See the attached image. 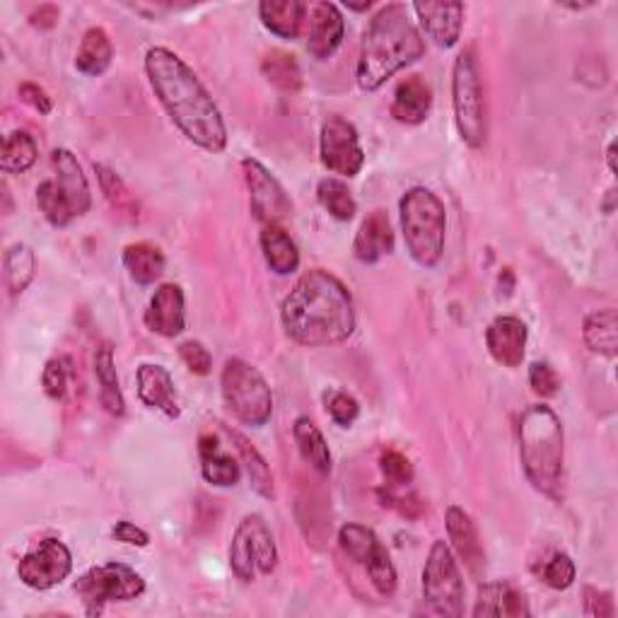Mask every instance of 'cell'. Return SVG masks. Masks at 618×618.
Segmentation results:
<instances>
[{
  "label": "cell",
  "mask_w": 618,
  "mask_h": 618,
  "mask_svg": "<svg viewBox=\"0 0 618 618\" xmlns=\"http://www.w3.org/2000/svg\"><path fill=\"white\" fill-rule=\"evenodd\" d=\"M73 556L59 539H44L37 548L20 558L17 575L32 590H51L71 575Z\"/></svg>",
  "instance_id": "13"
},
{
  "label": "cell",
  "mask_w": 618,
  "mask_h": 618,
  "mask_svg": "<svg viewBox=\"0 0 618 618\" xmlns=\"http://www.w3.org/2000/svg\"><path fill=\"white\" fill-rule=\"evenodd\" d=\"M365 570H368V578L372 582V587L380 592L382 597H392V594L396 592L399 578H396V568L392 563V556H389L384 546L372 556V560L368 566H365Z\"/></svg>",
  "instance_id": "40"
},
{
  "label": "cell",
  "mask_w": 618,
  "mask_h": 618,
  "mask_svg": "<svg viewBox=\"0 0 618 618\" xmlns=\"http://www.w3.org/2000/svg\"><path fill=\"white\" fill-rule=\"evenodd\" d=\"M261 73L269 83L281 90V93H290L295 95L297 90L302 87V71L300 63L293 54L283 51V49H271L266 56L261 59Z\"/></svg>",
  "instance_id": "33"
},
{
  "label": "cell",
  "mask_w": 618,
  "mask_h": 618,
  "mask_svg": "<svg viewBox=\"0 0 618 618\" xmlns=\"http://www.w3.org/2000/svg\"><path fill=\"white\" fill-rule=\"evenodd\" d=\"M317 199L322 203V209L338 223L353 221V215L358 211V203L353 199L348 185L336 177H326L319 181Z\"/></svg>",
  "instance_id": "36"
},
{
  "label": "cell",
  "mask_w": 618,
  "mask_h": 618,
  "mask_svg": "<svg viewBox=\"0 0 618 618\" xmlns=\"http://www.w3.org/2000/svg\"><path fill=\"white\" fill-rule=\"evenodd\" d=\"M230 438H233V442H235V450H237V454H239V462H242L245 468H247V476H249L251 488H254L257 494H259L261 498H266V500L276 498V486H273V474H271V468H269L266 460H263V456H261V452L245 438V435L230 432Z\"/></svg>",
  "instance_id": "32"
},
{
  "label": "cell",
  "mask_w": 618,
  "mask_h": 618,
  "mask_svg": "<svg viewBox=\"0 0 618 618\" xmlns=\"http://www.w3.org/2000/svg\"><path fill=\"white\" fill-rule=\"evenodd\" d=\"M123 266L139 285H153L165 273V254L151 242H135L123 249Z\"/></svg>",
  "instance_id": "31"
},
{
  "label": "cell",
  "mask_w": 618,
  "mask_h": 618,
  "mask_svg": "<svg viewBox=\"0 0 618 618\" xmlns=\"http://www.w3.org/2000/svg\"><path fill=\"white\" fill-rule=\"evenodd\" d=\"M17 95L22 102H25V105H29L34 111H39V114H51L54 109V99L49 97L47 90L34 83H22L17 87Z\"/></svg>",
  "instance_id": "48"
},
{
  "label": "cell",
  "mask_w": 618,
  "mask_h": 618,
  "mask_svg": "<svg viewBox=\"0 0 618 618\" xmlns=\"http://www.w3.org/2000/svg\"><path fill=\"white\" fill-rule=\"evenodd\" d=\"M530 387L536 396L554 399L560 392V377L548 363H532L530 365Z\"/></svg>",
  "instance_id": "44"
},
{
  "label": "cell",
  "mask_w": 618,
  "mask_h": 618,
  "mask_svg": "<svg viewBox=\"0 0 618 618\" xmlns=\"http://www.w3.org/2000/svg\"><path fill=\"white\" fill-rule=\"evenodd\" d=\"M346 22L334 3H317L312 8V27H309L307 51L317 61H326L341 47Z\"/></svg>",
  "instance_id": "19"
},
{
  "label": "cell",
  "mask_w": 618,
  "mask_h": 618,
  "mask_svg": "<svg viewBox=\"0 0 618 618\" xmlns=\"http://www.w3.org/2000/svg\"><path fill=\"white\" fill-rule=\"evenodd\" d=\"M278 566V546L261 514H247L237 524L230 544V568L242 582H254L257 575H271Z\"/></svg>",
  "instance_id": "8"
},
{
  "label": "cell",
  "mask_w": 618,
  "mask_h": 618,
  "mask_svg": "<svg viewBox=\"0 0 618 618\" xmlns=\"http://www.w3.org/2000/svg\"><path fill=\"white\" fill-rule=\"evenodd\" d=\"M83 599L87 616H99L111 602H131L145 592V580L123 563H107L90 568L73 585Z\"/></svg>",
  "instance_id": "10"
},
{
  "label": "cell",
  "mask_w": 618,
  "mask_h": 618,
  "mask_svg": "<svg viewBox=\"0 0 618 618\" xmlns=\"http://www.w3.org/2000/svg\"><path fill=\"white\" fill-rule=\"evenodd\" d=\"M530 602H526L524 592H520L510 582H486L478 587V599L474 606L476 618L488 616H502V618H520L530 616Z\"/></svg>",
  "instance_id": "22"
},
{
  "label": "cell",
  "mask_w": 618,
  "mask_h": 618,
  "mask_svg": "<svg viewBox=\"0 0 618 618\" xmlns=\"http://www.w3.org/2000/svg\"><path fill=\"white\" fill-rule=\"evenodd\" d=\"M245 185L249 189L251 213H254L261 225H278L285 217L293 215V201L285 193L281 181L263 167L259 159L245 157L242 159Z\"/></svg>",
  "instance_id": "12"
},
{
  "label": "cell",
  "mask_w": 618,
  "mask_h": 618,
  "mask_svg": "<svg viewBox=\"0 0 618 618\" xmlns=\"http://www.w3.org/2000/svg\"><path fill=\"white\" fill-rule=\"evenodd\" d=\"M464 580L454 551L444 542H435L423 568V599L438 616H464Z\"/></svg>",
  "instance_id": "9"
},
{
  "label": "cell",
  "mask_w": 618,
  "mask_h": 618,
  "mask_svg": "<svg viewBox=\"0 0 618 618\" xmlns=\"http://www.w3.org/2000/svg\"><path fill=\"white\" fill-rule=\"evenodd\" d=\"M145 75L169 121L189 143L213 155L225 151L227 126L223 114L185 59L165 47H153L145 54Z\"/></svg>",
  "instance_id": "1"
},
{
  "label": "cell",
  "mask_w": 618,
  "mask_h": 618,
  "mask_svg": "<svg viewBox=\"0 0 618 618\" xmlns=\"http://www.w3.org/2000/svg\"><path fill=\"white\" fill-rule=\"evenodd\" d=\"M145 326L165 338H177L187 329V300L177 283L159 285L145 309Z\"/></svg>",
  "instance_id": "14"
},
{
  "label": "cell",
  "mask_w": 618,
  "mask_h": 618,
  "mask_svg": "<svg viewBox=\"0 0 618 618\" xmlns=\"http://www.w3.org/2000/svg\"><path fill=\"white\" fill-rule=\"evenodd\" d=\"M3 266H5L8 290H10V295L17 297V295L25 293L29 288V283L34 281V271H37V257H34L32 247L17 242L5 251Z\"/></svg>",
  "instance_id": "35"
},
{
  "label": "cell",
  "mask_w": 618,
  "mask_h": 618,
  "mask_svg": "<svg viewBox=\"0 0 618 618\" xmlns=\"http://www.w3.org/2000/svg\"><path fill=\"white\" fill-rule=\"evenodd\" d=\"M61 17V10L56 5H39V10H34L29 15V25L39 29H51L56 27V22Z\"/></svg>",
  "instance_id": "50"
},
{
  "label": "cell",
  "mask_w": 618,
  "mask_h": 618,
  "mask_svg": "<svg viewBox=\"0 0 618 618\" xmlns=\"http://www.w3.org/2000/svg\"><path fill=\"white\" fill-rule=\"evenodd\" d=\"M221 392L230 414L251 428H263L273 414V394L269 382L254 365L230 358L221 375Z\"/></svg>",
  "instance_id": "7"
},
{
  "label": "cell",
  "mask_w": 618,
  "mask_h": 618,
  "mask_svg": "<svg viewBox=\"0 0 618 618\" xmlns=\"http://www.w3.org/2000/svg\"><path fill=\"white\" fill-rule=\"evenodd\" d=\"M530 329L518 317H498L486 329V346L490 358L502 368H520L526 353Z\"/></svg>",
  "instance_id": "16"
},
{
  "label": "cell",
  "mask_w": 618,
  "mask_h": 618,
  "mask_svg": "<svg viewBox=\"0 0 618 618\" xmlns=\"http://www.w3.org/2000/svg\"><path fill=\"white\" fill-rule=\"evenodd\" d=\"M281 319L285 334L297 346H338L356 331V305L346 285L336 276L314 269L297 278L283 300Z\"/></svg>",
  "instance_id": "2"
},
{
  "label": "cell",
  "mask_w": 618,
  "mask_h": 618,
  "mask_svg": "<svg viewBox=\"0 0 618 618\" xmlns=\"http://www.w3.org/2000/svg\"><path fill=\"white\" fill-rule=\"evenodd\" d=\"M307 5L302 0H263L259 3V17L263 27L281 39H297L302 29Z\"/></svg>",
  "instance_id": "26"
},
{
  "label": "cell",
  "mask_w": 618,
  "mask_h": 618,
  "mask_svg": "<svg viewBox=\"0 0 618 618\" xmlns=\"http://www.w3.org/2000/svg\"><path fill=\"white\" fill-rule=\"evenodd\" d=\"M111 61H114V47H111L109 34L102 27H90L83 34V41H80V49L75 56V68L83 75L97 78L109 71Z\"/></svg>",
  "instance_id": "30"
},
{
  "label": "cell",
  "mask_w": 618,
  "mask_h": 618,
  "mask_svg": "<svg viewBox=\"0 0 618 618\" xmlns=\"http://www.w3.org/2000/svg\"><path fill=\"white\" fill-rule=\"evenodd\" d=\"M444 526H448L452 551L462 558L466 570L472 572L474 578H484L486 551L484 544H480V536L472 514L460 506H450L448 512H444Z\"/></svg>",
  "instance_id": "15"
},
{
  "label": "cell",
  "mask_w": 618,
  "mask_h": 618,
  "mask_svg": "<svg viewBox=\"0 0 618 618\" xmlns=\"http://www.w3.org/2000/svg\"><path fill=\"white\" fill-rule=\"evenodd\" d=\"M430 107H432L430 85L420 75H411L396 85L389 111H392V117L399 123L418 126L428 119Z\"/></svg>",
  "instance_id": "23"
},
{
  "label": "cell",
  "mask_w": 618,
  "mask_h": 618,
  "mask_svg": "<svg viewBox=\"0 0 618 618\" xmlns=\"http://www.w3.org/2000/svg\"><path fill=\"white\" fill-rule=\"evenodd\" d=\"M293 438H295L297 450H300L302 460L309 466H312L317 474L329 476L331 474V464H334V460H331L329 444L324 440L322 430L314 426V420L307 418V416L297 418L295 426H293Z\"/></svg>",
  "instance_id": "28"
},
{
  "label": "cell",
  "mask_w": 618,
  "mask_h": 618,
  "mask_svg": "<svg viewBox=\"0 0 618 618\" xmlns=\"http://www.w3.org/2000/svg\"><path fill=\"white\" fill-rule=\"evenodd\" d=\"M614 199H616V189L609 191V199H606V203H604V211H606V213H614Z\"/></svg>",
  "instance_id": "52"
},
{
  "label": "cell",
  "mask_w": 618,
  "mask_h": 618,
  "mask_svg": "<svg viewBox=\"0 0 618 618\" xmlns=\"http://www.w3.org/2000/svg\"><path fill=\"white\" fill-rule=\"evenodd\" d=\"M199 454H201V474L213 486H237L242 468H239L233 454L223 452L221 440L215 435H201L199 440Z\"/></svg>",
  "instance_id": "24"
},
{
  "label": "cell",
  "mask_w": 618,
  "mask_h": 618,
  "mask_svg": "<svg viewBox=\"0 0 618 618\" xmlns=\"http://www.w3.org/2000/svg\"><path fill=\"white\" fill-rule=\"evenodd\" d=\"M423 54H426V41L411 20L408 8L404 3L380 8L363 34L356 71L360 90L375 93L394 73L423 59Z\"/></svg>",
  "instance_id": "3"
},
{
  "label": "cell",
  "mask_w": 618,
  "mask_h": 618,
  "mask_svg": "<svg viewBox=\"0 0 618 618\" xmlns=\"http://www.w3.org/2000/svg\"><path fill=\"white\" fill-rule=\"evenodd\" d=\"M452 107H454L456 131H460L462 141L472 147V151L484 147L488 135L486 97H484V83H480L476 54L472 49L462 51L454 61Z\"/></svg>",
  "instance_id": "6"
},
{
  "label": "cell",
  "mask_w": 618,
  "mask_h": 618,
  "mask_svg": "<svg viewBox=\"0 0 618 618\" xmlns=\"http://www.w3.org/2000/svg\"><path fill=\"white\" fill-rule=\"evenodd\" d=\"M319 159L331 175L348 179L358 177L365 165V151L356 126L338 114L329 117L322 123V133H319Z\"/></svg>",
  "instance_id": "11"
},
{
  "label": "cell",
  "mask_w": 618,
  "mask_h": 618,
  "mask_svg": "<svg viewBox=\"0 0 618 618\" xmlns=\"http://www.w3.org/2000/svg\"><path fill=\"white\" fill-rule=\"evenodd\" d=\"M95 377L99 384V402L105 411L114 418H121L126 414V402L119 387L117 365H114V350L109 343L99 346L95 353Z\"/></svg>",
  "instance_id": "29"
},
{
  "label": "cell",
  "mask_w": 618,
  "mask_h": 618,
  "mask_svg": "<svg viewBox=\"0 0 618 618\" xmlns=\"http://www.w3.org/2000/svg\"><path fill=\"white\" fill-rule=\"evenodd\" d=\"M135 380H139V399L147 408L163 411L167 418L181 416L175 380H171L167 368H163V365L145 363L139 368Z\"/></svg>",
  "instance_id": "20"
},
{
  "label": "cell",
  "mask_w": 618,
  "mask_h": 618,
  "mask_svg": "<svg viewBox=\"0 0 618 618\" xmlns=\"http://www.w3.org/2000/svg\"><path fill=\"white\" fill-rule=\"evenodd\" d=\"M606 165H609V169L616 175V143L611 141L609 147H606Z\"/></svg>",
  "instance_id": "51"
},
{
  "label": "cell",
  "mask_w": 618,
  "mask_h": 618,
  "mask_svg": "<svg viewBox=\"0 0 618 618\" xmlns=\"http://www.w3.org/2000/svg\"><path fill=\"white\" fill-rule=\"evenodd\" d=\"M324 406H326V414L331 416V420H334L341 428H350L360 416L358 399L348 392H341V389H329V392L324 394Z\"/></svg>",
  "instance_id": "41"
},
{
  "label": "cell",
  "mask_w": 618,
  "mask_h": 618,
  "mask_svg": "<svg viewBox=\"0 0 618 618\" xmlns=\"http://www.w3.org/2000/svg\"><path fill=\"white\" fill-rule=\"evenodd\" d=\"M399 215H402L404 242L411 259L423 269L438 266L444 254V233H448V213L442 201L430 189L414 187L402 197Z\"/></svg>",
  "instance_id": "5"
},
{
  "label": "cell",
  "mask_w": 618,
  "mask_h": 618,
  "mask_svg": "<svg viewBox=\"0 0 618 618\" xmlns=\"http://www.w3.org/2000/svg\"><path fill=\"white\" fill-rule=\"evenodd\" d=\"M41 384H44V392H47L49 399H59L66 396V389H68V360L63 358H54L47 363V368H44L41 375Z\"/></svg>",
  "instance_id": "46"
},
{
  "label": "cell",
  "mask_w": 618,
  "mask_h": 618,
  "mask_svg": "<svg viewBox=\"0 0 618 618\" xmlns=\"http://www.w3.org/2000/svg\"><path fill=\"white\" fill-rule=\"evenodd\" d=\"M51 167L56 175V187H59L66 201L71 203L75 217L85 215L93 209V193H90L87 177L83 175V167H80L78 157L71 151H66V147H56L51 153Z\"/></svg>",
  "instance_id": "17"
},
{
  "label": "cell",
  "mask_w": 618,
  "mask_h": 618,
  "mask_svg": "<svg viewBox=\"0 0 618 618\" xmlns=\"http://www.w3.org/2000/svg\"><path fill=\"white\" fill-rule=\"evenodd\" d=\"M380 468L387 478L389 488H399V486H408L414 480V464H411L408 456H404L402 452L389 450L380 456Z\"/></svg>",
  "instance_id": "43"
},
{
  "label": "cell",
  "mask_w": 618,
  "mask_h": 618,
  "mask_svg": "<svg viewBox=\"0 0 618 618\" xmlns=\"http://www.w3.org/2000/svg\"><path fill=\"white\" fill-rule=\"evenodd\" d=\"M338 546L353 563L360 566H368L372 556L382 548L377 534L365 524H343L338 530Z\"/></svg>",
  "instance_id": "37"
},
{
  "label": "cell",
  "mask_w": 618,
  "mask_h": 618,
  "mask_svg": "<svg viewBox=\"0 0 618 618\" xmlns=\"http://www.w3.org/2000/svg\"><path fill=\"white\" fill-rule=\"evenodd\" d=\"M37 205L41 215L47 217V223L54 227H66L75 221V213L71 209V203L66 201L63 193L56 187L54 179L41 181L37 187Z\"/></svg>",
  "instance_id": "39"
},
{
  "label": "cell",
  "mask_w": 618,
  "mask_h": 618,
  "mask_svg": "<svg viewBox=\"0 0 618 618\" xmlns=\"http://www.w3.org/2000/svg\"><path fill=\"white\" fill-rule=\"evenodd\" d=\"M582 338H585V346L597 353L602 358L614 360L618 356V314L614 307L597 309L585 317V324H582Z\"/></svg>",
  "instance_id": "27"
},
{
  "label": "cell",
  "mask_w": 618,
  "mask_h": 618,
  "mask_svg": "<svg viewBox=\"0 0 618 618\" xmlns=\"http://www.w3.org/2000/svg\"><path fill=\"white\" fill-rule=\"evenodd\" d=\"M95 171L99 179V189L105 193V199L109 201L111 209L119 211V215L129 217V221H139V201L133 199V193L123 185V179L117 175V171L105 165H95Z\"/></svg>",
  "instance_id": "38"
},
{
  "label": "cell",
  "mask_w": 618,
  "mask_h": 618,
  "mask_svg": "<svg viewBox=\"0 0 618 618\" xmlns=\"http://www.w3.org/2000/svg\"><path fill=\"white\" fill-rule=\"evenodd\" d=\"M111 536L117 542L121 544H129V546H139V548H145L147 544H151V534H147L145 530H141V526H135L133 522H117V526L111 530Z\"/></svg>",
  "instance_id": "49"
},
{
  "label": "cell",
  "mask_w": 618,
  "mask_h": 618,
  "mask_svg": "<svg viewBox=\"0 0 618 618\" xmlns=\"http://www.w3.org/2000/svg\"><path fill=\"white\" fill-rule=\"evenodd\" d=\"M578 578V568L568 554H556L542 570V580L551 590H568Z\"/></svg>",
  "instance_id": "42"
},
{
  "label": "cell",
  "mask_w": 618,
  "mask_h": 618,
  "mask_svg": "<svg viewBox=\"0 0 618 618\" xmlns=\"http://www.w3.org/2000/svg\"><path fill=\"white\" fill-rule=\"evenodd\" d=\"M520 460L524 476L542 496L563 500V423L546 404L526 406L520 416Z\"/></svg>",
  "instance_id": "4"
},
{
  "label": "cell",
  "mask_w": 618,
  "mask_h": 618,
  "mask_svg": "<svg viewBox=\"0 0 618 618\" xmlns=\"http://www.w3.org/2000/svg\"><path fill=\"white\" fill-rule=\"evenodd\" d=\"M37 141L27 131H13L5 135L3 151H0V169L5 175H22L37 163Z\"/></svg>",
  "instance_id": "34"
},
{
  "label": "cell",
  "mask_w": 618,
  "mask_h": 618,
  "mask_svg": "<svg viewBox=\"0 0 618 618\" xmlns=\"http://www.w3.org/2000/svg\"><path fill=\"white\" fill-rule=\"evenodd\" d=\"M179 358L185 360L187 368L193 372V375H199V377H205V375H211L213 370V356H211V350L203 346L201 341H185V343H179Z\"/></svg>",
  "instance_id": "45"
},
{
  "label": "cell",
  "mask_w": 618,
  "mask_h": 618,
  "mask_svg": "<svg viewBox=\"0 0 618 618\" xmlns=\"http://www.w3.org/2000/svg\"><path fill=\"white\" fill-rule=\"evenodd\" d=\"M420 27L440 49H452L464 29L462 3H414Z\"/></svg>",
  "instance_id": "18"
},
{
  "label": "cell",
  "mask_w": 618,
  "mask_h": 618,
  "mask_svg": "<svg viewBox=\"0 0 618 618\" xmlns=\"http://www.w3.org/2000/svg\"><path fill=\"white\" fill-rule=\"evenodd\" d=\"M259 242L263 259H266L269 269L273 273H278V276H290V273L300 269V251H297L293 237L285 233L281 225H263Z\"/></svg>",
  "instance_id": "25"
},
{
  "label": "cell",
  "mask_w": 618,
  "mask_h": 618,
  "mask_svg": "<svg viewBox=\"0 0 618 618\" xmlns=\"http://www.w3.org/2000/svg\"><path fill=\"white\" fill-rule=\"evenodd\" d=\"M585 614L597 616V618H611L614 616L611 592H604L597 587H585Z\"/></svg>",
  "instance_id": "47"
},
{
  "label": "cell",
  "mask_w": 618,
  "mask_h": 618,
  "mask_svg": "<svg viewBox=\"0 0 618 618\" xmlns=\"http://www.w3.org/2000/svg\"><path fill=\"white\" fill-rule=\"evenodd\" d=\"M394 227L389 223L387 211L377 209L368 213V217L360 223V230L353 242V254L363 263H377L380 259L389 257L394 251Z\"/></svg>",
  "instance_id": "21"
}]
</instances>
